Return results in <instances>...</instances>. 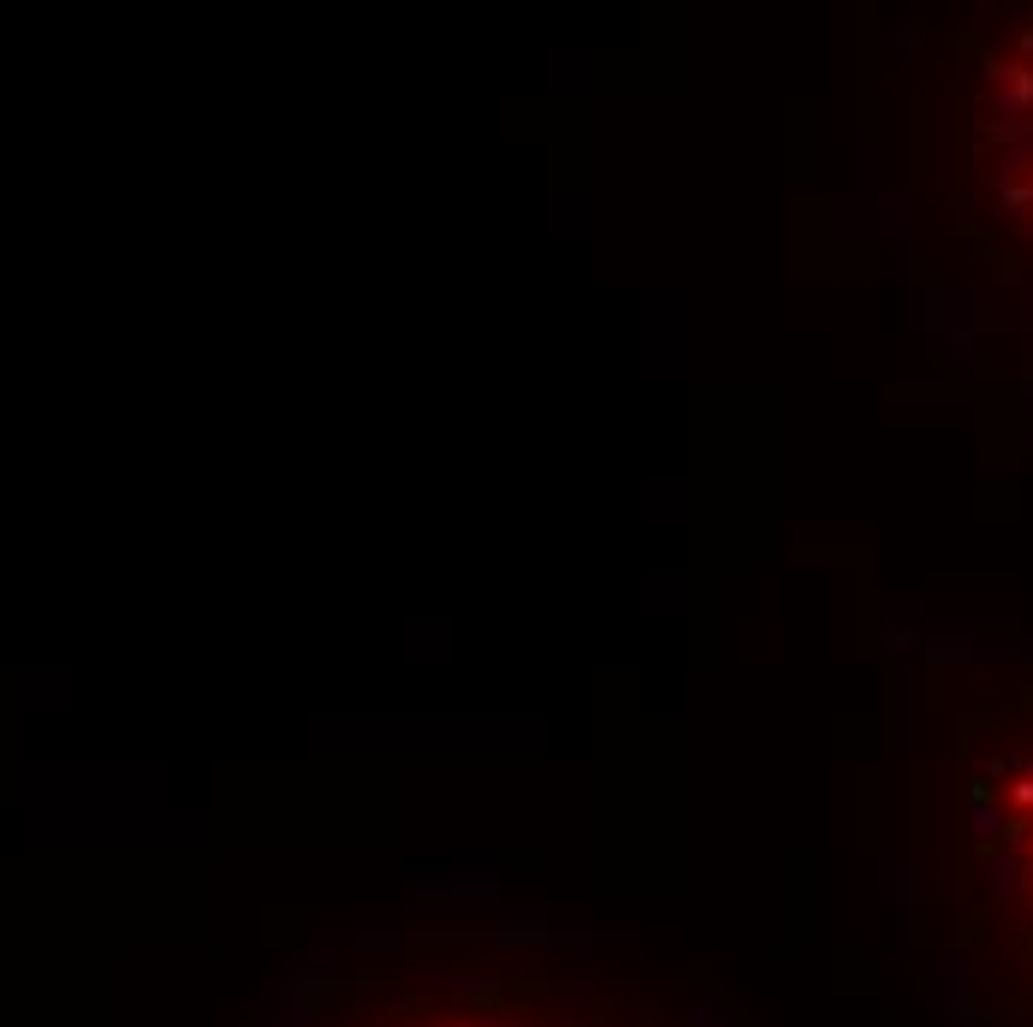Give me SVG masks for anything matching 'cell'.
Listing matches in <instances>:
<instances>
[{"instance_id": "7a4b0ae2", "label": "cell", "mask_w": 1033, "mask_h": 1027, "mask_svg": "<svg viewBox=\"0 0 1033 1027\" xmlns=\"http://www.w3.org/2000/svg\"><path fill=\"white\" fill-rule=\"evenodd\" d=\"M434 1027H523V1021H434Z\"/></svg>"}, {"instance_id": "6da1fadb", "label": "cell", "mask_w": 1033, "mask_h": 1027, "mask_svg": "<svg viewBox=\"0 0 1033 1027\" xmlns=\"http://www.w3.org/2000/svg\"><path fill=\"white\" fill-rule=\"evenodd\" d=\"M1010 892L1022 897V933H1027V945H1033V855H1027V867L1010 879Z\"/></svg>"}]
</instances>
